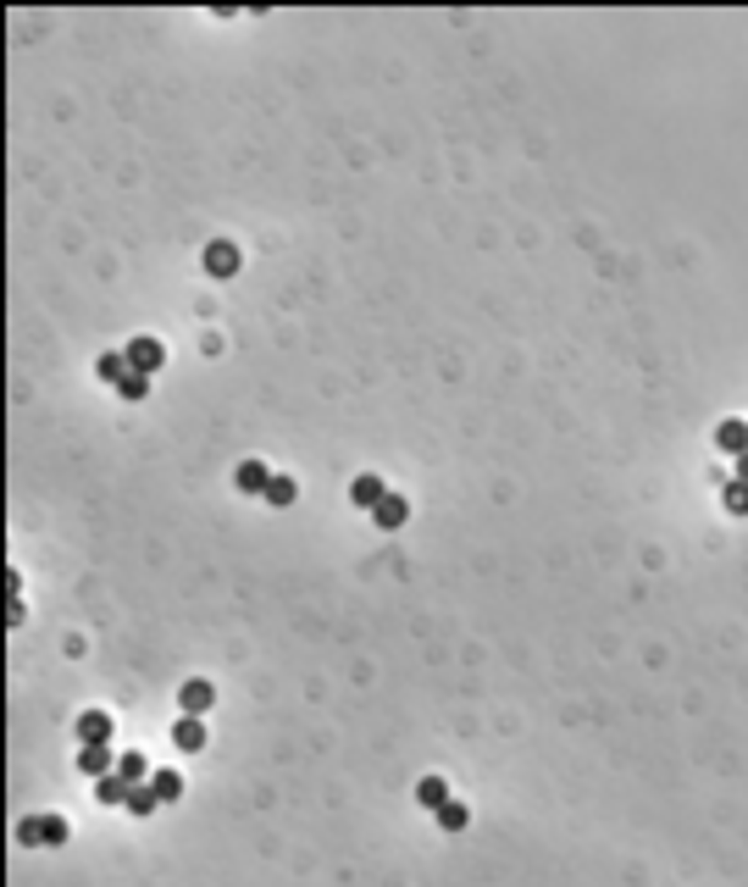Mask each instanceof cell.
I'll return each instance as SVG.
<instances>
[{
	"label": "cell",
	"instance_id": "8992f818",
	"mask_svg": "<svg viewBox=\"0 0 748 887\" xmlns=\"http://www.w3.org/2000/svg\"><path fill=\"white\" fill-rule=\"evenodd\" d=\"M715 449H721V455H732V460H737V455H748V422H743V417H726V422L715 428Z\"/></svg>",
	"mask_w": 748,
	"mask_h": 887
},
{
	"label": "cell",
	"instance_id": "9c48e42d",
	"mask_svg": "<svg viewBox=\"0 0 748 887\" xmlns=\"http://www.w3.org/2000/svg\"><path fill=\"white\" fill-rule=\"evenodd\" d=\"M266 483H272L266 460H244V466L233 471V489H239V494H266Z\"/></svg>",
	"mask_w": 748,
	"mask_h": 887
},
{
	"label": "cell",
	"instance_id": "5b68a950",
	"mask_svg": "<svg viewBox=\"0 0 748 887\" xmlns=\"http://www.w3.org/2000/svg\"><path fill=\"white\" fill-rule=\"evenodd\" d=\"M388 500V483H383V477H372V471H361L355 477V483H350V505L355 511H377Z\"/></svg>",
	"mask_w": 748,
	"mask_h": 887
},
{
	"label": "cell",
	"instance_id": "30bf717a",
	"mask_svg": "<svg viewBox=\"0 0 748 887\" xmlns=\"http://www.w3.org/2000/svg\"><path fill=\"white\" fill-rule=\"evenodd\" d=\"M111 727H117V721H111L106 710H84V716H78V743H111Z\"/></svg>",
	"mask_w": 748,
	"mask_h": 887
},
{
	"label": "cell",
	"instance_id": "6da1fadb",
	"mask_svg": "<svg viewBox=\"0 0 748 887\" xmlns=\"http://www.w3.org/2000/svg\"><path fill=\"white\" fill-rule=\"evenodd\" d=\"M128 366L133 372H145V377H156L161 366H167V345H161V338H133V345H128Z\"/></svg>",
	"mask_w": 748,
	"mask_h": 887
},
{
	"label": "cell",
	"instance_id": "ffe728a7",
	"mask_svg": "<svg viewBox=\"0 0 748 887\" xmlns=\"http://www.w3.org/2000/svg\"><path fill=\"white\" fill-rule=\"evenodd\" d=\"M39 843H50V849L67 843V821H61V815H39Z\"/></svg>",
	"mask_w": 748,
	"mask_h": 887
},
{
	"label": "cell",
	"instance_id": "44dd1931",
	"mask_svg": "<svg viewBox=\"0 0 748 887\" xmlns=\"http://www.w3.org/2000/svg\"><path fill=\"white\" fill-rule=\"evenodd\" d=\"M145 394H150V377L145 372H128L122 377V399H145Z\"/></svg>",
	"mask_w": 748,
	"mask_h": 887
},
{
	"label": "cell",
	"instance_id": "7402d4cb",
	"mask_svg": "<svg viewBox=\"0 0 748 887\" xmlns=\"http://www.w3.org/2000/svg\"><path fill=\"white\" fill-rule=\"evenodd\" d=\"M17 843L23 849H39V815H23V821H17Z\"/></svg>",
	"mask_w": 748,
	"mask_h": 887
},
{
	"label": "cell",
	"instance_id": "5bb4252c",
	"mask_svg": "<svg viewBox=\"0 0 748 887\" xmlns=\"http://www.w3.org/2000/svg\"><path fill=\"white\" fill-rule=\"evenodd\" d=\"M128 815H156L161 810V793L150 788V782H139V788H128V804H122Z\"/></svg>",
	"mask_w": 748,
	"mask_h": 887
},
{
	"label": "cell",
	"instance_id": "7a4b0ae2",
	"mask_svg": "<svg viewBox=\"0 0 748 887\" xmlns=\"http://www.w3.org/2000/svg\"><path fill=\"white\" fill-rule=\"evenodd\" d=\"M239 266H244V255H239L233 239H211L206 244V272H211V278H233Z\"/></svg>",
	"mask_w": 748,
	"mask_h": 887
},
{
	"label": "cell",
	"instance_id": "603a6c76",
	"mask_svg": "<svg viewBox=\"0 0 748 887\" xmlns=\"http://www.w3.org/2000/svg\"><path fill=\"white\" fill-rule=\"evenodd\" d=\"M737 477H743V483H748V455H737Z\"/></svg>",
	"mask_w": 748,
	"mask_h": 887
},
{
	"label": "cell",
	"instance_id": "7c38bea8",
	"mask_svg": "<svg viewBox=\"0 0 748 887\" xmlns=\"http://www.w3.org/2000/svg\"><path fill=\"white\" fill-rule=\"evenodd\" d=\"M261 500L283 511V505H294V500H300V483H294L289 471H278V477H272V483H266V494H261Z\"/></svg>",
	"mask_w": 748,
	"mask_h": 887
},
{
	"label": "cell",
	"instance_id": "8fae6325",
	"mask_svg": "<svg viewBox=\"0 0 748 887\" xmlns=\"http://www.w3.org/2000/svg\"><path fill=\"white\" fill-rule=\"evenodd\" d=\"M117 777H122L128 788H139V782H150L156 771L145 766V755H139V748H128V755H117Z\"/></svg>",
	"mask_w": 748,
	"mask_h": 887
},
{
	"label": "cell",
	"instance_id": "3957f363",
	"mask_svg": "<svg viewBox=\"0 0 748 887\" xmlns=\"http://www.w3.org/2000/svg\"><path fill=\"white\" fill-rule=\"evenodd\" d=\"M178 705H183V716H206L217 705V688H211L206 676H189L183 688H178Z\"/></svg>",
	"mask_w": 748,
	"mask_h": 887
},
{
	"label": "cell",
	"instance_id": "2e32d148",
	"mask_svg": "<svg viewBox=\"0 0 748 887\" xmlns=\"http://www.w3.org/2000/svg\"><path fill=\"white\" fill-rule=\"evenodd\" d=\"M133 366H128V350H111V356H100V383H117L122 388V377H128Z\"/></svg>",
	"mask_w": 748,
	"mask_h": 887
},
{
	"label": "cell",
	"instance_id": "52a82bcc",
	"mask_svg": "<svg viewBox=\"0 0 748 887\" xmlns=\"http://www.w3.org/2000/svg\"><path fill=\"white\" fill-rule=\"evenodd\" d=\"M172 743L183 748V755H200V748H206V721H200V716H178Z\"/></svg>",
	"mask_w": 748,
	"mask_h": 887
},
{
	"label": "cell",
	"instance_id": "ba28073f",
	"mask_svg": "<svg viewBox=\"0 0 748 887\" xmlns=\"http://www.w3.org/2000/svg\"><path fill=\"white\" fill-rule=\"evenodd\" d=\"M372 521L383 527V532H394V527H405V521H411V500H405V494H388L377 511H372Z\"/></svg>",
	"mask_w": 748,
	"mask_h": 887
},
{
	"label": "cell",
	"instance_id": "277c9868",
	"mask_svg": "<svg viewBox=\"0 0 748 887\" xmlns=\"http://www.w3.org/2000/svg\"><path fill=\"white\" fill-rule=\"evenodd\" d=\"M78 771L84 777H111L117 771V755H111V743H78Z\"/></svg>",
	"mask_w": 748,
	"mask_h": 887
},
{
	"label": "cell",
	"instance_id": "d6986e66",
	"mask_svg": "<svg viewBox=\"0 0 748 887\" xmlns=\"http://www.w3.org/2000/svg\"><path fill=\"white\" fill-rule=\"evenodd\" d=\"M150 788L161 793V804H172V799H183V777H178V771H156V777H150Z\"/></svg>",
	"mask_w": 748,
	"mask_h": 887
},
{
	"label": "cell",
	"instance_id": "9a60e30c",
	"mask_svg": "<svg viewBox=\"0 0 748 887\" xmlns=\"http://www.w3.org/2000/svg\"><path fill=\"white\" fill-rule=\"evenodd\" d=\"M721 500H726L732 516H748V483H743V477H726V483H721Z\"/></svg>",
	"mask_w": 748,
	"mask_h": 887
},
{
	"label": "cell",
	"instance_id": "4fadbf2b",
	"mask_svg": "<svg viewBox=\"0 0 748 887\" xmlns=\"http://www.w3.org/2000/svg\"><path fill=\"white\" fill-rule=\"evenodd\" d=\"M416 804H427V810L438 815V810L449 804V782H444V777H422V782H416Z\"/></svg>",
	"mask_w": 748,
	"mask_h": 887
},
{
	"label": "cell",
	"instance_id": "e0dca14e",
	"mask_svg": "<svg viewBox=\"0 0 748 887\" xmlns=\"http://www.w3.org/2000/svg\"><path fill=\"white\" fill-rule=\"evenodd\" d=\"M466 821H471V810H466L460 799H449V804L438 810V827H444V832H466Z\"/></svg>",
	"mask_w": 748,
	"mask_h": 887
},
{
	"label": "cell",
	"instance_id": "ac0fdd59",
	"mask_svg": "<svg viewBox=\"0 0 748 887\" xmlns=\"http://www.w3.org/2000/svg\"><path fill=\"white\" fill-rule=\"evenodd\" d=\"M95 799H100V804H128V782L111 771V777H100V782H95Z\"/></svg>",
	"mask_w": 748,
	"mask_h": 887
}]
</instances>
